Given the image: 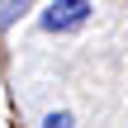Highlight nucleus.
<instances>
[{"label":"nucleus","instance_id":"nucleus-3","mask_svg":"<svg viewBox=\"0 0 128 128\" xmlns=\"http://www.w3.org/2000/svg\"><path fill=\"white\" fill-rule=\"evenodd\" d=\"M43 128H76V119H71V114H48Z\"/></svg>","mask_w":128,"mask_h":128},{"label":"nucleus","instance_id":"nucleus-2","mask_svg":"<svg viewBox=\"0 0 128 128\" xmlns=\"http://www.w3.org/2000/svg\"><path fill=\"white\" fill-rule=\"evenodd\" d=\"M24 14H28V0H0V33H5V28H14Z\"/></svg>","mask_w":128,"mask_h":128},{"label":"nucleus","instance_id":"nucleus-1","mask_svg":"<svg viewBox=\"0 0 128 128\" xmlns=\"http://www.w3.org/2000/svg\"><path fill=\"white\" fill-rule=\"evenodd\" d=\"M90 0H48L43 10H38V24L48 28V33H71V28H81L86 19H90Z\"/></svg>","mask_w":128,"mask_h":128}]
</instances>
